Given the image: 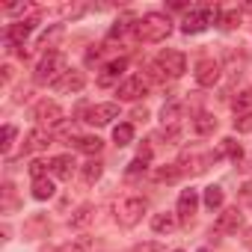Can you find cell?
I'll return each mask as SVG.
<instances>
[{
  "instance_id": "d590c367",
  "label": "cell",
  "mask_w": 252,
  "mask_h": 252,
  "mask_svg": "<svg viewBox=\"0 0 252 252\" xmlns=\"http://www.w3.org/2000/svg\"><path fill=\"white\" fill-rule=\"evenodd\" d=\"M146 166H149V160H143V158H137L131 166H128V175H140V172H146Z\"/></svg>"
},
{
  "instance_id": "f546056e",
  "label": "cell",
  "mask_w": 252,
  "mask_h": 252,
  "mask_svg": "<svg viewBox=\"0 0 252 252\" xmlns=\"http://www.w3.org/2000/svg\"><path fill=\"white\" fill-rule=\"evenodd\" d=\"M234 128H237L240 134H252V113L237 116V119H234Z\"/></svg>"
},
{
  "instance_id": "e575fe53",
  "label": "cell",
  "mask_w": 252,
  "mask_h": 252,
  "mask_svg": "<svg viewBox=\"0 0 252 252\" xmlns=\"http://www.w3.org/2000/svg\"><path fill=\"white\" fill-rule=\"evenodd\" d=\"M45 166H48V163H42V160H33V163H30V175H33V181H36V178H45Z\"/></svg>"
},
{
  "instance_id": "f1b7e54d",
  "label": "cell",
  "mask_w": 252,
  "mask_h": 252,
  "mask_svg": "<svg viewBox=\"0 0 252 252\" xmlns=\"http://www.w3.org/2000/svg\"><path fill=\"white\" fill-rule=\"evenodd\" d=\"M222 152H225L231 160H240V158H243V149H240L234 140H222Z\"/></svg>"
},
{
  "instance_id": "484cf974",
  "label": "cell",
  "mask_w": 252,
  "mask_h": 252,
  "mask_svg": "<svg viewBox=\"0 0 252 252\" xmlns=\"http://www.w3.org/2000/svg\"><path fill=\"white\" fill-rule=\"evenodd\" d=\"M222 190L220 187H208L205 190V208H211V211H217V208H222Z\"/></svg>"
},
{
  "instance_id": "ba28073f",
  "label": "cell",
  "mask_w": 252,
  "mask_h": 252,
  "mask_svg": "<svg viewBox=\"0 0 252 252\" xmlns=\"http://www.w3.org/2000/svg\"><path fill=\"white\" fill-rule=\"evenodd\" d=\"M116 116H119V107L116 104H95V107L86 110V122L89 125H98V128H101V125H110Z\"/></svg>"
},
{
  "instance_id": "b9f144b4",
  "label": "cell",
  "mask_w": 252,
  "mask_h": 252,
  "mask_svg": "<svg viewBox=\"0 0 252 252\" xmlns=\"http://www.w3.org/2000/svg\"><path fill=\"white\" fill-rule=\"evenodd\" d=\"M240 196H243V199H252V181H246V184L240 187Z\"/></svg>"
},
{
  "instance_id": "cb8c5ba5",
  "label": "cell",
  "mask_w": 252,
  "mask_h": 252,
  "mask_svg": "<svg viewBox=\"0 0 252 252\" xmlns=\"http://www.w3.org/2000/svg\"><path fill=\"white\" fill-rule=\"evenodd\" d=\"M33 196H36L39 202L51 199V196H54V184H51L48 178H36V181H33Z\"/></svg>"
},
{
  "instance_id": "4316f807",
  "label": "cell",
  "mask_w": 252,
  "mask_h": 252,
  "mask_svg": "<svg viewBox=\"0 0 252 252\" xmlns=\"http://www.w3.org/2000/svg\"><path fill=\"white\" fill-rule=\"evenodd\" d=\"M178 178H181V169H178V166H163V169L155 172V181H160V184H163V181L169 184V181H178Z\"/></svg>"
},
{
  "instance_id": "ac0fdd59",
  "label": "cell",
  "mask_w": 252,
  "mask_h": 252,
  "mask_svg": "<svg viewBox=\"0 0 252 252\" xmlns=\"http://www.w3.org/2000/svg\"><path fill=\"white\" fill-rule=\"evenodd\" d=\"M214 128H217V119H214L211 113H196V119H193V131H196L199 137L214 134Z\"/></svg>"
},
{
  "instance_id": "8992f818",
  "label": "cell",
  "mask_w": 252,
  "mask_h": 252,
  "mask_svg": "<svg viewBox=\"0 0 252 252\" xmlns=\"http://www.w3.org/2000/svg\"><path fill=\"white\" fill-rule=\"evenodd\" d=\"M36 122L39 125H48V128H54V125H60L63 122V107L57 104V101H39L36 104Z\"/></svg>"
},
{
  "instance_id": "e0dca14e",
  "label": "cell",
  "mask_w": 252,
  "mask_h": 252,
  "mask_svg": "<svg viewBox=\"0 0 252 252\" xmlns=\"http://www.w3.org/2000/svg\"><path fill=\"white\" fill-rule=\"evenodd\" d=\"M51 172H54L57 178L68 181V178H71V172H74V160H71L68 155H60V158H54V160H51Z\"/></svg>"
},
{
  "instance_id": "74e56055",
  "label": "cell",
  "mask_w": 252,
  "mask_h": 252,
  "mask_svg": "<svg viewBox=\"0 0 252 252\" xmlns=\"http://www.w3.org/2000/svg\"><path fill=\"white\" fill-rule=\"evenodd\" d=\"M3 12H9V15H24V12H30V6H27V3H12V6H3Z\"/></svg>"
},
{
  "instance_id": "277c9868",
  "label": "cell",
  "mask_w": 252,
  "mask_h": 252,
  "mask_svg": "<svg viewBox=\"0 0 252 252\" xmlns=\"http://www.w3.org/2000/svg\"><path fill=\"white\" fill-rule=\"evenodd\" d=\"M217 6H199V9H193V12H187V18H184V24H181V30L190 36V33H202L208 24H214L217 21Z\"/></svg>"
},
{
  "instance_id": "9a60e30c",
  "label": "cell",
  "mask_w": 252,
  "mask_h": 252,
  "mask_svg": "<svg viewBox=\"0 0 252 252\" xmlns=\"http://www.w3.org/2000/svg\"><path fill=\"white\" fill-rule=\"evenodd\" d=\"M51 231V222H48V217H42V214H36V217H30L27 222H24V237H45Z\"/></svg>"
},
{
  "instance_id": "2e32d148",
  "label": "cell",
  "mask_w": 252,
  "mask_h": 252,
  "mask_svg": "<svg viewBox=\"0 0 252 252\" xmlns=\"http://www.w3.org/2000/svg\"><path fill=\"white\" fill-rule=\"evenodd\" d=\"M48 146H51V134H48V131H42V128H36V131H30V134H27L24 152H45Z\"/></svg>"
},
{
  "instance_id": "3957f363",
  "label": "cell",
  "mask_w": 252,
  "mask_h": 252,
  "mask_svg": "<svg viewBox=\"0 0 252 252\" xmlns=\"http://www.w3.org/2000/svg\"><path fill=\"white\" fill-rule=\"evenodd\" d=\"M143 214H146V199H140V196H125V199L116 202V220L125 228L137 225L143 220Z\"/></svg>"
},
{
  "instance_id": "ab89813d",
  "label": "cell",
  "mask_w": 252,
  "mask_h": 252,
  "mask_svg": "<svg viewBox=\"0 0 252 252\" xmlns=\"http://www.w3.org/2000/svg\"><path fill=\"white\" fill-rule=\"evenodd\" d=\"M125 30H128V18H122V21H116V27L110 30V39H116V36H122Z\"/></svg>"
},
{
  "instance_id": "f35d334b",
  "label": "cell",
  "mask_w": 252,
  "mask_h": 252,
  "mask_svg": "<svg viewBox=\"0 0 252 252\" xmlns=\"http://www.w3.org/2000/svg\"><path fill=\"white\" fill-rule=\"evenodd\" d=\"M134 252H163V246L160 243H137Z\"/></svg>"
},
{
  "instance_id": "8fae6325",
  "label": "cell",
  "mask_w": 252,
  "mask_h": 252,
  "mask_svg": "<svg viewBox=\"0 0 252 252\" xmlns=\"http://www.w3.org/2000/svg\"><path fill=\"white\" fill-rule=\"evenodd\" d=\"M196 208H199V193L196 190H181V196H178V217H181V222H190Z\"/></svg>"
},
{
  "instance_id": "f6af8a7d",
  "label": "cell",
  "mask_w": 252,
  "mask_h": 252,
  "mask_svg": "<svg viewBox=\"0 0 252 252\" xmlns=\"http://www.w3.org/2000/svg\"><path fill=\"white\" fill-rule=\"evenodd\" d=\"M199 252H211V249H199Z\"/></svg>"
},
{
  "instance_id": "ffe728a7",
  "label": "cell",
  "mask_w": 252,
  "mask_h": 252,
  "mask_svg": "<svg viewBox=\"0 0 252 252\" xmlns=\"http://www.w3.org/2000/svg\"><path fill=\"white\" fill-rule=\"evenodd\" d=\"M175 217L172 214H155L152 217V228L158 231V234H169V231H175Z\"/></svg>"
},
{
  "instance_id": "603a6c76",
  "label": "cell",
  "mask_w": 252,
  "mask_h": 252,
  "mask_svg": "<svg viewBox=\"0 0 252 252\" xmlns=\"http://www.w3.org/2000/svg\"><path fill=\"white\" fill-rule=\"evenodd\" d=\"M101 172H104V166H101L98 160H89V163H83V169H80V178H83L86 184H95V181L101 178Z\"/></svg>"
},
{
  "instance_id": "1f68e13d",
  "label": "cell",
  "mask_w": 252,
  "mask_h": 252,
  "mask_svg": "<svg viewBox=\"0 0 252 252\" xmlns=\"http://www.w3.org/2000/svg\"><path fill=\"white\" fill-rule=\"evenodd\" d=\"M60 36H63V27L57 24V27H51V33H45V36H42V42H39V45H42V48H48V45H51L54 39H60Z\"/></svg>"
},
{
  "instance_id": "83f0119b",
  "label": "cell",
  "mask_w": 252,
  "mask_h": 252,
  "mask_svg": "<svg viewBox=\"0 0 252 252\" xmlns=\"http://www.w3.org/2000/svg\"><path fill=\"white\" fill-rule=\"evenodd\" d=\"M240 24V12L237 9H228V12H222V18H220V27H225V30H234Z\"/></svg>"
},
{
  "instance_id": "7a4b0ae2",
  "label": "cell",
  "mask_w": 252,
  "mask_h": 252,
  "mask_svg": "<svg viewBox=\"0 0 252 252\" xmlns=\"http://www.w3.org/2000/svg\"><path fill=\"white\" fill-rule=\"evenodd\" d=\"M65 71V57L60 51H48L36 65V83H57Z\"/></svg>"
},
{
  "instance_id": "30bf717a",
  "label": "cell",
  "mask_w": 252,
  "mask_h": 252,
  "mask_svg": "<svg viewBox=\"0 0 252 252\" xmlns=\"http://www.w3.org/2000/svg\"><path fill=\"white\" fill-rule=\"evenodd\" d=\"M240 222H243V214H240L237 208H225V211L217 217V231H220V234H231V231L240 228Z\"/></svg>"
},
{
  "instance_id": "4dcf8cb0",
  "label": "cell",
  "mask_w": 252,
  "mask_h": 252,
  "mask_svg": "<svg viewBox=\"0 0 252 252\" xmlns=\"http://www.w3.org/2000/svg\"><path fill=\"white\" fill-rule=\"evenodd\" d=\"M12 140H15V125H3V143H0V149L9 152L12 149Z\"/></svg>"
},
{
  "instance_id": "44dd1931",
  "label": "cell",
  "mask_w": 252,
  "mask_h": 252,
  "mask_svg": "<svg viewBox=\"0 0 252 252\" xmlns=\"http://www.w3.org/2000/svg\"><path fill=\"white\" fill-rule=\"evenodd\" d=\"M160 119H163V128L169 125V128H175V131H178V119H181V104H166V107H163V113H160Z\"/></svg>"
},
{
  "instance_id": "5b68a950",
  "label": "cell",
  "mask_w": 252,
  "mask_h": 252,
  "mask_svg": "<svg viewBox=\"0 0 252 252\" xmlns=\"http://www.w3.org/2000/svg\"><path fill=\"white\" fill-rule=\"evenodd\" d=\"M158 71H160V77H181L184 71H187V60H184V54L181 51H163L160 57H158Z\"/></svg>"
},
{
  "instance_id": "ee69618b",
  "label": "cell",
  "mask_w": 252,
  "mask_h": 252,
  "mask_svg": "<svg viewBox=\"0 0 252 252\" xmlns=\"http://www.w3.org/2000/svg\"><path fill=\"white\" fill-rule=\"evenodd\" d=\"M3 80H12V65H3Z\"/></svg>"
},
{
  "instance_id": "d6a6232c",
  "label": "cell",
  "mask_w": 252,
  "mask_h": 252,
  "mask_svg": "<svg viewBox=\"0 0 252 252\" xmlns=\"http://www.w3.org/2000/svg\"><path fill=\"white\" fill-rule=\"evenodd\" d=\"M3 211H12L15 208V193H12V184H3Z\"/></svg>"
},
{
  "instance_id": "7402d4cb",
  "label": "cell",
  "mask_w": 252,
  "mask_h": 252,
  "mask_svg": "<svg viewBox=\"0 0 252 252\" xmlns=\"http://www.w3.org/2000/svg\"><path fill=\"white\" fill-rule=\"evenodd\" d=\"M113 140H116V146H128L131 140H134V125H116L113 128Z\"/></svg>"
},
{
  "instance_id": "6da1fadb",
  "label": "cell",
  "mask_w": 252,
  "mask_h": 252,
  "mask_svg": "<svg viewBox=\"0 0 252 252\" xmlns=\"http://www.w3.org/2000/svg\"><path fill=\"white\" fill-rule=\"evenodd\" d=\"M134 30H137L140 42H163L172 33V21L166 15H160V12H149L134 24Z\"/></svg>"
},
{
  "instance_id": "52a82bcc",
  "label": "cell",
  "mask_w": 252,
  "mask_h": 252,
  "mask_svg": "<svg viewBox=\"0 0 252 252\" xmlns=\"http://www.w3.org/2000/svg\"><path fill=\"white\" fill-rule=\"evenodd\" d=\"M143 95H149V83H146V77H128L122 86H119V98L122 101H140Z\"/></svg>"
},
{
  "instance_id": "836d02e7",
  "label": "cell",
  "mask_w": 252,
  "mask_h": 252,
  "mask_svg": "<svg viewBox=\"0 0 252 252\" xmlns=\"http://www.w3.org/2000/svg\"><path fill=\"white\" fill-rule=\"evenodd\" d=\"M234 107H237V110H243V107H252V89L240 92V95L234 98Z\"/></svg>"
},
{
  "instance_id": "d6986e66",
  "label": "cell",
  "mask_w": 252,
  "mask_h": 252,
  "mask_svg": "<svg viewBox=\"0 0 252 252\" xmlns=\"http://www.w3.org/2000/svg\"><path fill=\"white\" fill-rule=\"evenodd\" d=\"M92 214H95V211H92V205H80V208L71 214L68 225H71V228H86V225L92 222Z\"/></svg>"
},
{
  "instance_id": "d4e9b609",
  "label": "cell",
  "mask_w": 252,
  "mask_h": 252,
  "mask_svg": "<svg viewBox=\"0 0 252 252\" xmlns=\"http://www.w3.org/2000/svg\"><path fill=\"white\" fill-rule=\"evenodd\" d=\"M77 149L86 152V155H98V152L104 149V143H101L98 137H80V140H77Z\"/></svg>"
},
{
  "instance_id": "5bb4252c",
  "label": "cell",
  "mask_w": 252,
  "mask_h": 252,
  "mask_svg": "<svg viewBox=\"0 0 252 252\" xmlns=\"http://www.w3.org/2000/svg\"><path fill=\"white\" fill-rule=\"evenodd\" d=\"M33 27H36V21H33V18L12 24V27H9V33H6V42H9V45H24V39L33 33Z\"/></svg>"
},
{
  "instance_id": "4fadbf2b",
  "label": "cell",
  "mask_w": 252,
  "mask_h": 252,
  "mask_svg": "<svg viewBox=\"0 0 252 252\" xmlns=\"http://www.w3.org/2000/svg\"><path fill=\"white\" fill-rule=\"evenodd\" d=\"M125 68H128V60H125V57H119V60H110V63L104 65V71H101L98 83H101V86H110L113 80H119V74H122Z\"/></svg>"
},
{
  "instance_id": "60d3db41",
  "label": "cell",
  "mask_w": 252,
  "mask_h": 252,
  "mask_svg": "<svg viewBox=\"0 0 252 252\" xmlns=\"http://www.w3.org/2000/svg\"><path fill=\"white\" fill-rule=\"evenodd\" d=\"M83 246H86V243H63L57 252H83Z\"/></svg>"
},
{
  "instance_id": "7bdbcfd3",
  "label": "cell",
  "mask_w": 252,
  "mask_h": 252,
  "mask_svg": "<svg viewBox=\"0 0 252 252\" xmlns=\"http://www.w3.org/2000/svg\"><path fill=\"white\" fill-rule=\"evenodd\" d=\"M146 116H149L146 107H143V110H134V119H137V122H146Z\"/></svg>"
},
{
  "instance_id": "bcb514c9",
  "label": "cell",
  "mask_w": 252,
  "mask_h": 252,
  "mask_svg": "<svg viewBox=\"0 0 252 252\" xmlns=\"http://www.w3.org/2000/svg\"><path fill=\"white\" fill-rule=\"evenodd\" d=\"M175 252H184V249H175Z\"/></svg>"
},
{
  "instance_id": "7c38bea8",
  "label": "cell",
  "mask_w": 252,
  "mask_h": 252,
  "mask_svg": "<svg viewBox=\"0 0 252 252\" xmlns=\"http://www.w3.org/2000/svg\"><path fill=\"white\" fill-rule=\"evenodd\" d=\"M83 83H86V74H83V71L68 68V71H65V74H63L54 86H57L60 92H80V89H83Z\"/></svg>"
},
{
  "instance_id": "9c48e42d",
  "label": "cell",
  "mask_w": 252,
  "mask_h": 252,
  "mask_svg": "<svg viewBox=\"0 0 252 252\" xmlns=\"http://www.w3.org/2000/svg\"><path fill=\"white\" fill-rule=\"evenodd\" d=\"M220 63L217 60H202L199 65H196V80H199V86H214L217 80H220Z\"/></svg>"
},
{
  "instance_id": "8d00e7d4",
  "label": "cell",
  "mask_w": 252,
  "mask_h": 252,
  "mask_svg": "<svg viewBox=\"0 0 252 252\" xmlns=\"http://www.w3.org/2000/svg\"><path fill=\"white\" fill-rule=\"evenodd\" d=\"M225 60H228V63H231V74H234V77H237V74H240V65H237V54H234V51H228V54H225ZM240 63H246V57H243V60H240Z\"/></svg>"
}]
</instances>
